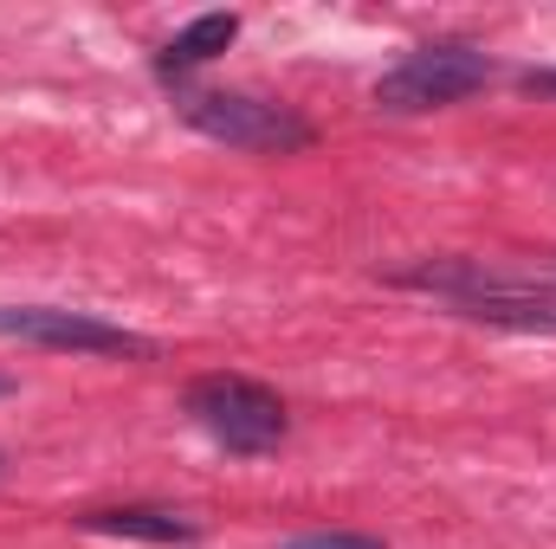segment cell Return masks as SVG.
<instances>
[{
	"label": "cell",
	"instance_id": "cell-5",
	"mask_svg": "<svg viewBox=\"0 0 556 549\" xmlns=\"http://www.w3.org/2000/svg\"><path fill=\"white\" fill-rule=\"evenodd\" d=\"M0 336L39 343V349H72V356H130V362L155 356V343L137 330L104 323L91 310H59V304H0Z\"/></svg>",
	"mask_w": 556,
	"mask_h": 549
},
{
	"label": "cell",
	"instance_id": "cell-3",
	"mask_svg": "<svg viewBox=\"0 0 556 549\" xmlns=\"http://www.w3.org/2000/svg\"><path fill=\"white\" fill-rule=\"evenodd\" d=\"M181 124L201 130V137L227 142V149H247V155H298L311 149L317 130L273 98H247V91H201V98H181Z\"/></svg>",
	"mask_w": 556,
	"mask_h": 549
},
{
	"label": "cell",
	"instance_id": "cell-7",
	"mask_svg": "<svg viewBox=\"0 0 556 549\" xmlns=\"http://www.w3.org/2000/svg\"><path fill=\"white\" fill-rule=\"evenodd\" d=\"M233 39H240V13H201V20H188V26L155 52V72H162V78H181V72L220 59Z\"/></svg>",
	"mask_w": 556,
	"mask_h": 549
},
{
	"label": "cell",
	"instance_id": "cell-10",
	"mask_svg": "<svg viewBox=\"0 0 556 549\" xmlns=\"http://www.w3.org/2000/svg\"><path fill=\"white\" fill-rule=\"evenodd\" d=\"M0 395H7V382H0Z\"/></svg>",
	"mask_w": 556,
	"mask_h": 549
},
{
	"label": "cell",
	"instance_id": "cell-6",
	"mask_svg": "<svg viewBox=\"0 0 556 549\" xmlns=\"http://www.w3.org/2000/svg\"><path fill=\"white\" fill-rule=\"evenodd\" d=\"M98 537H130V544H194L201 524L181 511H155V505H124V511H85L78 518Z\"/></svg>",
	"mask_w": 556,
	"mask_h": 549
},
{
	"label": "cell",
	"instance_id": "cell-1",
	"mask_svg": "<svg viewBox=\"0 0 556 549\" xmlns=\"http://www.w3.org/2000/svg\"><path fill=\"white\" fill-rule=\"evenodd\" d=\"M395 284L446 297L453 317H472V323L544 330V336H556V278L511 272V266H485V259H427V266L395 272Z\"/></svg>",
	"mask_w": 556,
	"mask_h": 549
},
{
	"label": "cell",
	"instance_id": "cell-4",
	"mask_svg": "<svg viewBox=\"0 0 556 549\" xmlns=\"http://www.w3.org/2000/svg\"><path fill=\"white\" fill-rule=\"evenodd\" d=\"M479 85H492V59H485L479 46L440 39V46H420V52H408L395 72L376 78V104H382L389 117H420V111H440V104L472 98Z\"/></svg>",
	"mask_w": 556,
	"mask_h": 549
},
{
	"label": "cell",
	"instance_id": "cell-9",
	"mask_svg": "<svg viewBox=\"0 0 556 549\" xmlns=\"http://www.w3.org/2000/svg\"><path fill=\"white\" fill-rule=\"evenodd\" d=\"M525 91H556V72H525Z\"/></svg>",
	"mask_w": 556,
	"mask_h": 549
},
{
	"label": "cell",
	"instance_id": "cell-8",
	"mask_svg": "<svg viewBox=\"0 0 556 549\" xmlns=\"http://www.w3.org/2000/svg\"><path fill=\"white\" fill-rule=\"evenodd\" d=\"M278 549H382V537H363V531H304Z\"/></svg>",
	"mask_w": 556,
	"mask_h": 549
},
{
	"label": "cell",
	"instance_id": "cell-2",
	"mask_svg": "<svg viewBox=\"0 0 556 549\" xmlns=\"http://www.w3.org/2000/svg\"><path fill=\"white\" fill-rule=\"evenodd\" d=\"M181 408L194 413V426L207 439H220L240 459L273 452L278 439H285V401L266 382H253V375H201V382H188Z\"/></svg>",
	"mask_w": 556,
	"mask_h": 549
}]
</instances>
